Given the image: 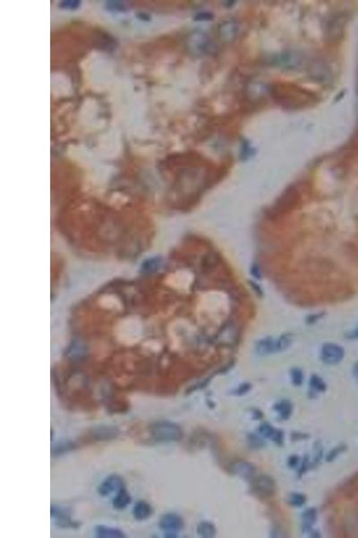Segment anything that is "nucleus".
<instances>
[{
  "label": "nucleus",
  "mask_w": 358,
  "mask_h": 538,
  "mask_svg": "<svg viewBox=\"0 0 358 538\" xmlns=\"http://www.w3.org/2000/svg\"><path fill=\"white\" fill-rule=\"evenodd\" d=\"M197 534L200 537L212 538L217 534V529L213 523L210 521H202L198 524L196 528Z\"/></svg>",
  "instance_id": "nucleus-18"
},
{
  "label": "nucleus",
  "mask_w": 358,
  "mask_h": 538,
  "mask_svg": "<svg viewBox=\"0 0 358 538\" xmlns=\"http://www.w3.org/2000/svg\"><path fill=\"white\" fill-rule=\"evenodd\" d=\"M251 488L254 495L259 498H270L276 493V482L274 479L267 474H261L255 476L251 481Z\"/></svg>",
  "instance_id": "nucleus-4"
},
{
  "label": "nucleus",
  "mask_w": 358,
  "mask_h": 538,
  "mask_svg": "<svg viewBox=\"0 0 358 538\" xmlns=\"http://www.w3.org/2000/svg\"><path fill=\"white\" fill-rule=\"evenodd\" d=\"M255 352L260 356H267L276 354V339L270 336L260 339L255 345Z\"/></svg>",
  "instance_id": "nucleus-13"
},
{
  "label": "nucleus",
  "mask_w": 358,
  "mask_h": 538,
  "mask_svg": "<svg viewBox=\"0 0 358 538\" xmlns=\"http://www.w3.org/2000/svg\"><path fill=\"white\" fill-rule=\"evenodd\" d=\"M126 488V482L124 479L117 474H112L105 479L101 482L100 486L98 488V492L101 496H108V495L118 493L121 490Z\"/></svg>",
  "instance_id": "nucleus-9"
},
{
  "label": "nucleus",
  "mask_w": 358,
  "mask_h": 538,
  "mask_svg": "<svg viewBox=\"0 0 358 538\" xmlns=\"http://www.w3.org/2000/svg\"><path fill=\"white\" fill-rule=\"evenodd\" d=\"M132 498L126 488L120 491L112 501V505L115 510H124L131 503Z\"/></svg>",
  "instance_id": "nucleus-17"
},
{
  "label": "nucleus",
  "mask_w": 358,
  "mask_h": 538,
  "mask_svg": "<svg viewBox=\"0 0 358 538\" xmlns=\"http://www.w3.org/2000/svg\"><path fill=\"white\" fill-rule=\"evenodd\" d=\"M229 471L231 474L247 481H252L256 474L255 465L243 459H237L231 463Z\"/></svg>",
  "instance_id": "nucleus-8"
},
{
  "label": "nucleus",
  "mask_w": 358,
  "mask_h": 538,
  "mask_svg": "<svg viewBox=\"0 0 358 538\" xmlns=\"http://www.w3.org/2000/svg\"><path fill=\"white\" fill-rule=\"evenodd\" d=\"M120 434V430L114 425H100L92 428L91 435L92 438L98 442H108L116 438Z\"/></svg>",
  "instance_id": "nucleus-11"
},
{
  "label": "nucleus",
  "mask_w": 358,
  "mask_h": 538,
  "mask_svg": "<svg viewBox=\"0 0 358 538\" xmlns=\"http://www.w3.org/2000/svg\"><path fill=\"white\" fill-rule=\"evenodd\" d=\"M318 511L315 508H308L301 516V530L303 533H311L313 527L317 522Z\"/></svg>",
  "instance_id": "nucleus-12"
},
{
  "label": "nucleus",
  "mask_w": 358,
  "mask_h": 538,
  "mask_svg": "<svg viewBox=\"0 0 358 538\" xmlns=\"http://www.w3.org/2000/svg\"><path fill=\"white\" fill-rule=\"evenodd\" d=\"M307 496L301 493H291L286 497V503L294 508H301L307 503Z\"/></svg>",
  "instance_id": "nucleus-21"
},
{
  "label": "nucleus",
  "mask_w": 358,
  "mask_h": 538,
  "mask_svg": "<svg viewBox=\"0 0 358 538\" xmlns=\"http://www.w3.org/2000/svg\"><path fill=\"white\" fill-rule=\"evenodd\" d=\"M346 447L345 445H339V446L335 447L327 454L325 460H326L327 462L334 461L335 459H337L339 455L342 454L343 452L346 451Z\"/></svg>",
  "instance_id": "nucleus-27"
},
{
  "label": "nucleus",
  "mask_w": 358,
  "mask_h": 538,
  "mask_svg": "<svg viewBox=\"0 0 358 538\" xmlns=\"http://www.w3.org/2000/svg\"><path fill=\"white\" fill-rule=\"evenodd\" d=\"M159 526L166 537H175L184 528L183 518L176 513H166L159 519Z\"/></svg>",
  "instance_id": "nucleus-5"
},
{
  "label": "nucleus",
  "mask_w": 358,
  "mask_h": 538,
  "mask_svg": "<svg viewBox=\"0 0 358 538\" xmlns=\"http://www.w3.org/2000/svg\"><path fill=\"white\" fill-rule=\"evenodd\" d=\"M80 6V2H75V1H69V2H63L61 4V7H63L64 8H69L70 9H75V8H78Z\"/></svg>",
  "instance_id": "nucleus-29"
},
{
  "label": "nucleus",
  "mask_w": 358,
  "mask_h": 538,
  "mask_svg": "<svg viewBox=\"0 0 358 538\" xmlns=\"http://www.w3.org/2000/svg\"><path fill=\"white\" fill-rule=\"evenodd\" d=\"M252 389V385L249 382L241 383L239 386L231 391V394L235 397H243L245 395L250 392Z\"/></svg>",
  "instance_id": "nucleus-26"
},
{
  "label": "nucleus",
  "mask_w": 358,
  "mask_h": 538,
  "mask_svg": "<svg viewBox=\"0 0 358 538\" xmlns=\"http://www.w3.org/2000/svg\"><path fill=\"white\" fill-rule=\"evenodd\" d=\"M280 105L288 109H299L315 103V96L292 84H278L271 90Z\"/></svg>",
  "instance_id": "nucleus-1"
},
{
  "label": "nucleus",
  "mask_w": 358,
  "mask_h": 538,
  "mask_svg": "<svg viewBox=\"0 0 358 538\" xmlns=\"http://www.w3.org/2000/svg\"><path fill=\"white\" fill-rule=\"evenodd\" d=\"M290 379L291 382L294 387L302 386L304 380H305V375H304L302 369H300L299 367H294L293 369H291Z\"/></svg>",
  "instance_id": "nucleus-23"
},
{
  "label": "nucleus",
  "mask_w": 358,
  "mask_h": 538,
  "mask_svg": "<svg viewBox=\"0 0 358 538\" xmlns=\"http://www.w3.org/2000/svg\"><path fill=\"white\" fill-rule=\"evenodd\" d=\"M76 448V443H74V442L63 441V442H60V443H57L56 446L52 447L51 453L54 456H59V455L67 453L68 451H73Z\"/></svg>",
  "instance_id": "nucleus-20"
},
{
  "label": "nucleus",
  "mask_w": 358,
  "mask_h": 538,
  "mask_svg": "<svg viewBox=\"0 0 358 538\" xmlns=\"http://www.w3.org/2000/svg\"><path fill=\"white\" fill-rule=\"evenodd\" d=\"M299 464H300V459L297 455H292L287 459V466L291 468H294L295 466H299Z\"/></svg>",
  "instance_id": "nucleus-28"
},
{
  "label": "nucleus",
  "mask_w": 358,
  "mask_h": 538,
  "mask_svg": "<svg viewBox=\"0 0 358 538\" xmlns=\"http://www.w3.org/2000/svg\"><path fill=\"white\" fill-rule=\"evenodd\" d=\"M257 431L263 438L271 439V442H273L278 446H283L285 434L282 430L275 428L270 423H263L260 424Z\"/></svg>",
  "instance_id": "nucleus-10"
},
{
  "label": "nucleus",
  "mask_w": 358,
  "mask_h": 538,
  "mask_svg": "<svg viewBox=\"0 0 358 538\" xmlns=\"http://www.w3.org/2000/svg\"><path fill=\"white\" fill-rule=\"evenodd\" d=\"M105 276L104 269L92 266H83L77 268L72 279L74 281L76 291H85L98 284L100 279Z\"/></svg>",
  "instance_id": "nucleus-3"
},
{
  "label": "nucleus",
  "mask_w": 358,
  "mask_h": 538,
  "mask_svg": "<svg viewBox=\"0 0 358 538\" xmlns=\"http://www.w3.org/2000/svg\"><path fill=\"white\" fill-rule=\"evenodd\" d=\"M95 534L97 537L100 538H122L126 536L123 531L102 525L96 526Z\"/></svg>",
  "instance_id": "nucleus-16"
},
{
  "label": "nucleus",
  "mask_w": 358,
  "mask_h": 538,
  "mask_svg": "<svg viewBox=\"0 0 358 538\" xmlns=\"http://www.w3.org/2000/svg\"><path fill=\"white\" fill-rule=\"evenodd\" d=\"M150 434L157 443H175L183 438V430L170 421H157L149 427Z\"/></svg>",
  "instance_id": "nucleus-2"
},
{
  "label": "nucleus",
  "mask_w": 358,
  "mask_h": 538,
  "mask_svg": "<svg viewBox=\"0 0 358 538\" xmlns=\"http://www.w3.org/2000/svg\"><path fill=\"white\" fill-rule=\"evenodd\" d=\"M263 413H262L261 411L257 410V409L253 410V417H254V418L256 419V420H259V419L263 418Z\"/></svg>",
  "instance_id": "nucleus-30"
},
{
  "label": "nucleus",
  "mask_w": 358,
  "mask_h": 538,
  "mask_svg": "<svg viewBox=\"0 0 358 538\" xmlns=\"http://www.w3.org/2000/svg\"><path fill=\"white\" fill-rule=\"evenodd\" d=\"M252 274L255 275V277H257V278L260 277V275H260V270H259L257 266H254V267H252Z\"/></svg>",
  "instance_id": "nucleus-32"
},
{
  "label": "nucleus",
  "mask_w": 358,
  "mask_h": 538,
  "mask_svg": "<svg viewBox=\"0 0 358 538\" xmlns=\"http://www.w3.org/2000/svg\"><path fill=\"white\" fill-rule=\"evenodd\" d=\"M353 375H354V379H356L358 382V362L354 363V367H353Z\"/></svg>",
  "instance_id": "nucleus-31"
},
{
  "label": "nucleus",
  "mask_w": 358,
  "mask_h": 538,
  "mask_svg": "<svg viewBox=\"0 0 358 538\" xmlns=\"http://www.w3.org/2000/svg\"><path fill=\"white\" fill-rule=\"evenodd\" d=\"M349 337L353 339H358V326L351 333L350 335H349Z\"/></svg>",
  "instance_id": "nucleus-33"
},
{
  "label": "nucleus",
  "mask_w": 358,
  "mask_h": 538,
  "mask_svg": "<svg viewBox=\"0 0 358 538\" xmlns=\"http://www.w3.org/2000/svg\"><path fill=\"white\" fill-rule=\"evenodd\" d=\"M247 441L248 443L250 445L251 448L255 449V450H259V449H262L264 446V442H263V437L261 435L255 434V433H249L247 435Z\"/></svg>",
  "instance_id": "nucleus-24"
},
{
  "label": "nucleus",
  "mask_w": 358,
  "mask_h": 538,
  "mask_svg": "<svg viewBox=\"0 0 358 538\" xmlns=\"http://www.w3.org/2000/svg\"><path fill=\"white\" fill-rule=\"evenodd\" d=\"M237 32V27H236V24H233L231 22H227L222 25V35L228 39H232L233 36L235 35V33Z\"/></svg>",
  "instance_id": "nucleus-25"
},
{
  "label": "nucleus",
  "mask_w": 358,
  "mask_h": 538,
  "mask_svg": "<svg viewBox=\"0 0 358 538\" xmlns=\"http://www.w3.org/2000/svg\"><path fill=\"white\" fill-rule=\"evenodd\" d=\"M293 404L287 399H281L273 405V410L276 412L280 420L286 421L290 418L293 414Z\"/></svg>",
  "instance_id": "nucleus-14"
},
{
  "label": "nucleus",
  "mask_w": 358,
  "mask_h": 538,
  "mask_svg": "<svg viewBox=\"0 0 358 538\" xmlns=\"http://www.w3.org/2000/svg\"><path fill=\"white\" fill-rule=\"evenodd\" d=\"M50 516L53 522L58 527L62 528H76L80 526L78 522H76L70 517V512L66 508L52 504L50 507Z\"/></svg>",
  "instance_id": "nucleus-7"
},
{
  "label": "nucleus",
  "mask_w": 358,
  "mask_h": 538,
  "mask_svg": "<svg viewBox=\"0 0 358 538\" xmlns=\"http://www.w3.org/2000/svg\"><path fill=\"white\" fill-rule=\"evenodd\" d=\"M309 387L314 393H323L327 390V384L319 375L313 374L309 379Z\"/></svg>",
  "instance_id": "nucleus-19"
},
{
  "label": "nucleus",
  "mask_w": 358,
  "mask_h": 538,
  "mask_svg": "<svg viewBox=\"0 0 358 538\" xmlns=\"http://www.w3.org/2000/svg\"><path fill=\"white\" fill-rule=\"evenodd\" d=\"M293 343V335L291 334H283L279 338L276 339V351L277 353L286 351Z\"/></svg>",
  "instance_id": "nucleus-22"
},
{
  "label": "nucleus",
  "mask_w": 358,
  "mask_h": 538,
  "mask_svg": "<svg viewBox=\"0 0 358 538\" xmlns=\"http://www.w3.org/2000/svg\"><path fill=\"white\" fill-rule=\"evenodd\" d=\"M152 512H153L152 507L147 502H143V501L137 502L133 509L134 518L140 521L150 518L152 515Z\"/></svg>",
  "instance_id": "nucleus-15"
},
{
  "label": "nucleus",
  "mask_w": 358,
  "mask_h": 538,
  "mask_svg": "<svg viewBox=\"0 0 358 538\" xmlns=\"http://www.w3.org/2000/svg\"><path fill=\"white\" fill-rule=\"evenodd\" d=\"M345 357V350L338 344L325 343L321 349V359L328 365H336L341 363Z\"/></svg>",
  "instance_id": "nucleus-6"
}]
</instances>
